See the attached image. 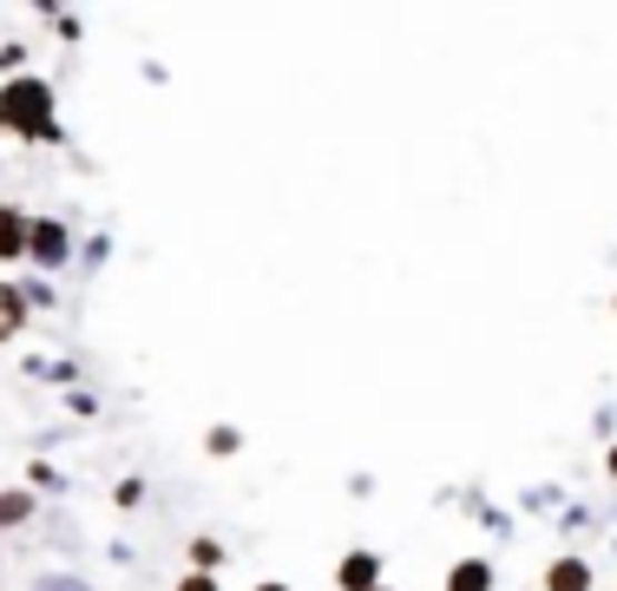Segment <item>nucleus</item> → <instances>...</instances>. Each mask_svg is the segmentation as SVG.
I'll return each instance as SVG.
<instances>
[{"instance_id":"obj_10","label":"nucleus","mask_w":617,"mask_h":591,"mask_svg":"<svg viewBox=\"0 0 617 591\" xmlns=\"http://www.w3.org/2000/svg\"><path fill=\"white\" fill-rule=\"evenodd\" d=\"M178 591H217V579H210V572H191V579H185Z\"/></svg>"},{"instance_id":"obj_14","label":"nucleus","mask_w":617,"mask_h":591,"mask_svg":"<svg viewBox=\"0 0 617 591\" xmlns=\"http://www.w3.org/2000/svg\"><path fill=\"white\" fill-rule=\"evenodd\" d=\"M375 591H381V585H375Z\"/></svg>"},{"instance_id":"obj_11","label":"nucleus","mask_w":617,"mask_h":591,"mask_svg":"<svg viewBox=\"0 0 617 591\" xmlns=\"http://www.w3.org/2000/svg\"><path fill=\"white\" fill-rule=\"evenodd\" d=\"M40 591H92V585H79V579H40Z\"/></svg>"},{"instance_id":"obj_8","label":"nucleus","mask_w":617,"mask_h":591,"mask_svg":"<svg viewBox=\"0 0 617 591\" xmlns=\"http://www.w3.org/2000/svg\"><path fill=\"white\" fill-rule=\"evenodd\" d=\"M33 519V493H0V525H27Z\"/></svg>"},{"instance_id":"obj_12","label":"nucleus","mask_w":617,"mask_h":591,"mask_svg":"<svg viewBox=\"0 0 617 591\" xmlns=\"http://www.w3.org/2000/svg\"><path fill=\"white\" fill-rule=\"evenodd\" d=\"M257 591H289V585H257Z\"/></svg>"},{"instance_id":"obj_1","label":"nucleus","mask_w":617,"mask_h":591,"mask_svg":"<svg viewBox=\"0 0 617 591\" xmlns=\"http://www.w3.org/2000/svg\"><path fill=\"white\" fill-rule=\"evenodd\" d=\"M0 126H7L13 139H60L47 79H7V86H0Z\"/></svg>"},{"instance_id":"obj_9","label":"nucleus","mask_w":617,"mask_h":591,"mask_svg":"<svg viewBox=\"0 0 617 591\" xmlns=\"http://www.w3.org/2000/svg\"><path fill=\"white\" fill-rule=\"evenodd\" d=\"M217 559H223V545H217V539H191V565H198V572H210Z\"/></svg>"},{"instance_id":"obj_5","label":"nucleus","mask_w":617,"mask_h":591,"mask_svg":"<svg viewBox=\"0 0 617 591\" xmlns=\"http://www.w3.org/2000/svg\"><path fill=\"white\" fill-rule=\"evenodd\" d=\"M447 591H492V565H486V559H460V565L447 572Z\"/></svg>"},{"instance_id":"obj_6","label":"nucleus","mask_w":617,"mask_h":591,"mask_svg":"<svg viewBox=\"0 0 617 591\" xmlns=\"http://www.w3.org/2000/svg\"><path fill=\"white\" fill-rule=\"evenodd\" d=\"M546 585L551 591H591V565H585V559H558L546 572Z\"/></svg>"},{"instance_id":"obj_4","label":"nucleus","mask_w":617,"mask_h":591,"mask_svg":"<svg viewBox=\"0 0 617 591\" xmlns=\"http://www.w3.org/2000/svg\"><path fill=\"white\" fill-rule=\"evenodd\" d=\"M13 257H27V218L0 204V263H13Z\"/></svg>"},{"instance_id":"obj_2","label":"nucleus","mask_w":617,"mask_h":591,"mask_svg":"<svg viewBox=\"0 0 617 591\" xmlns=\"http://www.w3.org/2000/svg\"><path fill=\"white\" fill-rule=\"evenodd\" d=\"M27 263H40V270H60V263H67V223H53V218L27 223Z\"/></svg>"},{"instance_id":"obj_7","label":"nucleus","mask_w":617,"mask_h":591,"mask_svg":"<svg viewBox=\"0 0 617 591\" xmlns=\"http://www.w3.org/2000/svg\"><path fill=\"white\" fill-rule=\"evenodd\" d=\"M20 322H27V296L0 283V342H7V335H20Z\"/></svg>"},{"instance_id":"obj_13","label":"nucleus","mask_w":617,"mask_h":591,"mask_svg":"<svg viewBox=\"0 0 617 591\" xmlns=\"http://www.w3.org/2000/svg\"><path fill=\"white\" fill-rule=\"evenodd\" d=\"M611 473H617V447H611Z\"/></svg>"},{"instance_id":"obj_3","label":"nucleus","mask_w":617,"mask_h":591,"mask_svg":"<svg viewBox=\"0 0 617 591\" xmlns=\"http://www.w3.org/2000/svg\"><path fill=\"white\" fill-rule=\"evenodd\" d=\"M336 579H342V591H375V579H381V559H375V552H348Z\"/></svg>"}]
</instances>
